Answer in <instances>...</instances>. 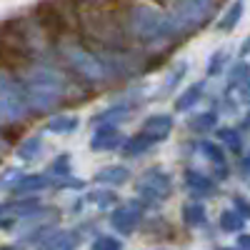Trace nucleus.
Wrapping results in <instances>:
<instances>
[{
  "mask_svg": "<svg viewBox=\"0 0 250 250\" xmlns=\"http://www.w3.org/2000/svg\"><path fill=\"white\" fill-rule=\"evenodd\" d=\"M135 188H138V195L148 203H163L170 198V190H173V180L168 173L163 170H148L143 173L138 180H135Z\"/></svg>",
  "mask_w": 250,
  "mask_h": 250,
  "instance_id": "obj_1",
  "label": "nucleus"
},
{
  "mask_svg": "<svg viewBox=\"0 0 250 250\" xmlns=\"http://www.w3.org/2000/svg\"><path fill=\"white\" fill-rule=\"evenodd\" d=\"M28 108L38 110V113H48L60 103V85H45V83H35L28 88V93L23 95Z\"/></svg>",
  "mask_w": 250,
  "mask_h": 250,
  "instance_id": "obj_2",
  "label": "nucleus"
},
{
  "mask_svg": "<svg viewBox=\"0 0 250 250\" xmlns=\"http://www.w3.org/2000/svg\"><path fill=\"white\" fill-rule=\"evenodd\" d=\"M198 150L205 155V160L213 165V173L218 180H228L230 175V168H228V158H225V148L215 140H200L198 143Z\"/></svg>",
  "mask_w": 250,
  "mask_h": 250,
  "instance_id": "obj_3",
  "label": "nucleus"
},
{
  "mask_svg": "<svg viewBox=\"0 0 250 250\" xmlns=\"http://www.w3.org/2000/svg\"><path fill=\"white\" fill-rule=\"evenodd\" d=\"M140 205H135V203H125V205H120L118 210H113V215H110V225L115 228V233H120V235H133V230H135V225L140 223Z\"/></svg>",
  "mask_w": 250,
  "mask_h": 250,
  "instance_id": "obj_4",
  "label": "nucleus"
},
{
  "mask_svg": "<svg viewBox=\"0 0 250 250\" xmlns=\"http://www.w3.org/2000/svg\"><path fill=\"white\" fill-rule=\"evenodd\" d=\"M185 188H188V193L195 195V198H210V195L218 193L215 178L205 175V173H200V170H188V173H185Z\"/></svg>",
  "mask_w": 250,
  "mask_h": 250,
  "instance_id": "obj_5",
  "label": "nucleus"
},
{
  "mask_svg": "<svg viewBox=\"0 0 250 250\" xmlns=\"http://www.w3.org/2000/svg\"><path fill=\"white\" fill-rule=\"evenodd\" d=\"M170 130H173V118L170 115H150L148 120H145L143 123V135H148L150 140H165V138H168L170 135Z\"/></svg>",
  "mask_w": 250,
  "mask_h": 250,
  "instance_id": "obj_6",
  "label": "nucleus"
},
{
  "mask_svg": "<svg viewBox=\"0 0 250 250\" xmlns=\"http://www.w3.org/2000/svg\"><path fill=\"white\" fill-rule=\"evenodd\" d=\"M123 143H125V138H123V133L115 128V125L100 128V130L93 135V140H90L93 150H115V148H120Z\"/></svg>",
  "mask_w": 250,
  "mask_h": 250,
  "instance_id": "obj_7",
  "label": "nucleus"
},
{
  "mask_svg": "<svg viewBox=\"0 0 250 250\" xmlns=\"http://www.w3.org/2000/svg\"><path fill=\"white\" fill-rule=\"evenodd\" d=\"M218 143L223 145L225 150H230L235 155H243L245 153V143H243V130L240 128H230V125H225V128H218Z\"/></svg>",
  "mask_w": 250,
  "mask_h": 250,
  "instance_id": "obj_8",
  "label": "nucleus"
},
{
  "mask_svg": "<svg viewBox=\"0 0 250 250\" xmlns=\"http://www.w3.org/2000/svg\"><path fill=\"white\" fill-rule=\"evenodd\" d=\"M188 128L193 133H210L218 128V110H203L188 120Z\"/></svg>",
  "mask_w": 250,
  "mask_h": 250,
  "instance_id": "obj_9",
  "label": "nucleus"
},
{
  "mask_svg": "<svg viewBox=\"0 0 250 250\" xmlns=\"http://www.w3.org/2000/svg\"><path fill=\"white\" fill-rule=\"evenodd\" d=\"M203 93H205V85H203V83H195V85H190V88H188V90L175 100V110H178V113L193 110L198 103L203 100Z\"/></svg>",
  "mask_w": 250,
  "mask_h": 250,
  "instance_id": "obj_10",
  "label": "nucleus"
},
{
  "mask_svg": "<svg viewBox=\"0 0 250 250\" xmlns=\"http://www.w3.org/2000/svg\"><path fill=\"white\" fill-rule=\"evenodd\" d=\"M245 223L248 220L235 210V208H228V210H223L220 218H218V225H220L223 233H243L245 230Z\"/></svg>",
  "mask_w": 250,
  "mask_h": 250,
  "instance_id": "obj_11",
  "label": "nucleus"
},
{
  "mask_svg": "<svg viewBox=\"0 0 250 250\" xmlns=\"http://www.w3.org/2000/svg\"><path fill=\"white\" fill-rule=\"evenodd\" d=\"M183 220H185L188 228H200V225H205L208 215H205L203 203H200V200H193V203L183 205Z\"/></svg>",
  "mask_w": 250,
  "mask_h": 250,
  "instance_id": "obj_12",
  "label": "nucleus"
},
{
  "mask_svg": "<svg viewBox=\"0 0 250 250\" xmlns=\"http://www.w3.org/2000/svg\"><path fill=\"white\" fill-rule=\"evenodd\" d=\"M153 145H155V140H150L148 135H143V133H138L135 138H130V140H125V143H123V155H128V158L143 155L145 150H150Z\"/></svg>",
  "mask_w": 250,
  "mask_h": 250,
  "instance_id": "obj_13",
  "label": "nucleus"
},
{
  "mask_svg": "<svg viewBox=\"0 0 250 250\" xmlns=\"http://www.w3.org/2000/svg\"><path fill=\"white\" fill-rule=\"evenodd\" d=\"M248 78H250V65H248V62H243V60L235 62V65L230 68V73H228V85H225V90H228V93L238 90Z\"/></svg>",
  "mask_w": 250,
  "mask_h": 250,
  "instance_id": "obj_14",
  "label": "nucleus"
},
{
  "mask_svg": "<svg viewBox=\"0 0 250 250\" xmlns=\"http://www.w3.org/2000/svg\"><path fill=\"white\" fill-rule=\"evenodd\" d=\"M78 243H80V235L75 233H58L48 240L45 250H75Z\"/></svg>",
  "mask_w": 250,
  "mask_h": 250,
  "instance_id": "obj_15",
  "label": "nucleus"
},
{
  "mask_svg": "<svg viewBox=\"0 0 250 250\" xmlns=\"http://www.w3.org/2000/svg\"><path fill=\"white\" fill-rule=\"evenodd\" d=\"M75 128H78V118H75V115H65V113L55 115V118L48 123V130H53V133H60V135L73 133Z\"/></svg>",
  "mask_w": 250,
  "mask_h": 250,
  "instance_id": "obj_16",
  "label": "nucleus"
},
{
  "mask_svg": "<svg viewBox=\"0 0 250 250\" xmlns=\"http://www.w3.org/2000/svg\"><path fill=\"white\" fill-rule=\"evenodd\" d=\"M45 185H48V178L45 175H25L20 183H15L13 190L15 193H38V190H43Z\"/></svg>",
  "mask_w": 250,
  "mask_h": 250,
  "instance_id": "obj_17",
  "label": "nucleus"
},
{
  "mask_svg": "<svg viewBox=\"0 0 250 250\" xmlns=\"http://www.w3.org/2000/svg\"><path fill=\"white\" fill-rule=\"evenodd\" d=\"M128 178H130V173L125 168H105V170H100L95 175L98 183H108V185H123Z\"/></svg>",
  "mask_w": 250,
  "mask_h": 250,
  "instance_id": "obj_18",
  "label": "nucleus"
},
{
  "mask_svg": "<svg viewBox=\"0 0 250 250\" xmlns=\"http://www.w3.org/2000/svg\"><path fill=\"white\" fill-rule=\"evenodd\" d=\"M40 145H43V138H28L23 145L18 148V155L23 158V160H33V158H38V150H40Z\"/></svg>",
  "mask_w": 250,
  "mask_h": 250,
  "instance_id": "obj_19",
  "label": "nucleus"
},
{
  "mask_svg": "<svg viewBox=\"0 0 250 250\" xmlns=\"http://www.w3.org/2000/svg\"><path fill=\"white\" fill-rule=\"evenodd\" d=\"M225 62H228V55L223 50H218V55H213L210 62H208V75H220L223 68H225Z\"/></svg>",
  "mask_w": 250,
  "mask_h": 250,
  "instance_id": "obj_20",
  "label": "nucleus"
},
{
  "mask_svg": "<svg viewBox=\"0 0 250 250\" xmlns=\"http://www.w3.org/2000/svg\"><path fill=\"white\" fill-rule=\"evenodd\" d=\"M93 250H123V243L110 238V235H100L95 243H93Z\"/></svg>",
  "mask_w": 250,
  "mask_h": 250,
  "instance_id": "obj_21",
  "label": "nucleus"
},
{
  "mask_svg": "<svg viewBox=\"0 0 250 250\" xmlns=\"http://www.w3.org/2000/svg\"><path fill=\"white\" fill-rule=\"evenodd\" d=\"M233 208L245 218V220H250V200L245 198V195H233Z\"/></svg>",
  "mask_w": 250,
  "mask_h": 250,
  "instance_id": "obj_22",
  "label": "nucleus"
},
{
  "mask_svg": "<svg viewBox=\"0 0 250 250\" xmlns=\"http://www.w3.org/2000/svg\"><path fill=\"white\" fill-rule=\"evenodd\" d=\"M68 165H70V158H68V155H60V158L50 165V173H55V175H68V173H70Z\"/></svg>",
  "mask_w": 250,
  "mask_h": 250,
  "instance_id": "obj_23",
  "label": "nucleus"
},
{
  "mask_svg": "<svg viewBox=\"0 0 250 250\" xmlns=\"http://www.w3.org/2000/svg\"><path fill=\"white\" fill-rule=\"evenodd\" d=\"M238 103H243V105H250V78L238 88Z\"/></svg>",
  "mask_w": 250,
  "mask_h": 250,
  "instance_id": "obj_24",
  "label": "nucleus"
},
{
  "mask_svg": "<svg viewBox=\"0 0 250 250\" xmlns=\"http://www.w3.org/2000/svg\"><path fill=\"white\" fill-rule=\"evenodd\" d=\"M90 200L98 203V205H103V208H108V205H113L115 195L113 193H98V195H90Z\"/></svg>",
  "mask_w": 250,
  "mask_h": 250,
  "instance_id": "obj_25",
  "label": "nucleus"
},
{
  "mask_svg": "<svg viewBox=\"0 0 250 250\" xmlns=\"http://www.w3.org/2000/svg\"><path fill=\"white\" fill-rule=\"evenodd\" d=\"M235 245L240 248V250H250V233H238V240H235Z\"/></svg>",
  "mask_w": 250,
  "mask_h": 250,
  "instance_id": "obj_26",
  "label": "nucleus"
},
{
  "mask_svg": "<svg viewBox=\"0 0 250 250\" xmlns=\"http://www.w3.org/2000/svg\"><path fill=\"white\" fill-rule=\"evenodd\" d=\"M238 128H240L243 133H250V110L243 115V120H240V125H238Z\"/></svg>",
  "mask_w": 250,
  "mask_h": 250,
  "instance_id": "obj_27",
  "label": "nucleus"
},
{
  "mask_svg": "<svg viewBox=\"0 0 250 250\" xmlns=\"http://www.w3.org/2000/svg\"><path fill=\"white\" fill-rule=\"evenodd\" d=\"M0 210H3V208H0Z\"/></svg>",
  "mask_w": 250,
  "mask_h": 250,
  "instance_id": "obj_28",
  "label": "nucleus"
},
{
  "mask_svg": "<svg viewBox=\"0 0 250 250\" xmlns=\"http://www.w3.org/2000/svg\"><path fill=\"white\" fill-rule=\"evenodd\" d=\"M248 185H250V183H248Z\"/></svg>",
  "mask_w": 250,
  "mask_h": 250,
  "instance_id": "obj_29",
  "label": "nucleus"
}]
</instances>
